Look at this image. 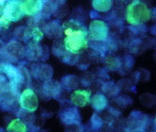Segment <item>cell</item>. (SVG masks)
Instances as JSON below:
<instances>
[{"mask_svg":"<svg viewBox=\"0 0 156 132\" xmlns=\"http://www.w3.org/2000/svg\"><path fill=\"white\" fill-rule=\"evenodd\" d=\"M91 123L93 128L96 129H99L102 127L103 125L102 119L95 113L93 115L91 118Z\"/></svg>","mask_w":156,"mask_h":132,"instance_id":"9a60e30c","label":"cell"},{"mask_svg":"<svg viewBox=\"0 0 156 132\" xmlns=\"http://www.w3.org/2000/svg\"><path fill=\"white\" fill-rule=\"evenodd\" d=\"M44 30L45 34L49 37H60L62 33L63 29L60 25V23L57 20L52 21L45 25Z\"/></svg>","mask_w":156,"mask_h":132,"instance_id":"9c48e42d","label":"cell"},{"mask_svg":"<svg viewBox=\"0 0 156 132\" xmlns=\"http://www.w3.org/2000/svg\"><path fill=\"white\" fill-rule=\"evenodd\" d=\"M90 94L89 92L85 90L75 91L71 96L72 102L80 107H83L87 104L90 100Z\"/></svg>","mask_w":156,"mask_h":132,"instance_id":"ba28073f","label":"cell"},{"mask_svg":"<svg viewBox=\"0 0 156 132\" xmlns=\"http://www.w3.org/2000/svg\"><path fill=\"white\" fill-rule=\"evenodd\" d=\"M3 15L10 22L18 21L25 15L20 0H9L2 10Z\"/></svg>","mask_w":156,"mask_h":132,"instance_id":"3957f363","label":"cell"},{"mask_svg":"<svg viewBox=\"0 0 156 132\" xmlns=\"http://www.w3.org/2000/svg\"><path fill=\"white\" fill-rule=\"evenodd\" d=\"M20 103L23 109L30 112L35 111L39 106L37 95L30 89L24 90L20 96Z\"/></svg>","mask_w":156,"mask_h":132,"instance_id":"277c9868","label":"cell"},{"mask_svg":"<svg viewBox=\"0 0 156 132\" xmlns=\"http://www.w3.org/2000/svg\"><path fill=\"white\" fill-rule=\"evenodd\" d=\"M93 6L96 11L106 12L111 8V0H93Z\"/></svg>","mask_w":156,"mask_h":132,"instance_id":"8fae6325","label":"cell"},{"mask_svg":"<svg viewBox=\"0 0 156 132\" xmlns=\"http://www.w3.org/2000/svg\"><path fill=\"white\" fill-rule=\"evenodd\" d=\"M89 34L91 38L96 41H104L108 35V27L104 22L98 20L93 21L89 25Z\"/></svg>","mask_w":156,"mask_h":132,"instance_id":"5b68a950","label":"cell"},{"mask_svg":"<svg viewBox=\"0 0 156 132\" xmlns=\"http://www.w3.org/2000/svg\"><path fill=\"white\" fill-rule=\"evenodd\" d=\"M62 120L65 124L68 125L80 123V113L76 107L67 108L62 114Z\"/></svg>","mask_w":156,"mask_h":132,"instance_id":"52a82bcc","label":"cell"},{"mask_svg":"<svg viewBox=\"0 0 156 132\" xmlns=\"http://www.w3.org/2000/svg\"><path fill=\"white\" fill-rule=\"evenodd\" d=\"M27 129L25 124L19 118L12 121L7 128L8 132H26Z\"/></svg>","mask_w":156,"mask_h":132,"instance_id":"7c38bea8","label":"cell"},{"mask_svg":"<svg viewBox=\"0 0 156 132\" xmlns=\"http://www.w3.org/2000/svg\"><path fill=\"white\" fill-rule=\"evenodd\" d=\"M31 36L35 41L39 42L42 40L44 37V34L42 31L38 27L33 28L31 32Z\"/></svg>","mask_w":156,"mask_h":132,"instance_id":"5bb4252c","label":"cell"},{"mask_svg":"<svg viewBox=\"0 0 156 132\" xmlns=\"http://www.w3.org/2000/svg\"><path fill=\"white\" fill-rule=\"evenodd\" d=\"M44 0H24L22 1L25 15L34 16L40 13L43 6Z\"/></svg>","mask_w":156,"mask_h":132,"instance_id":"8992f818","label":"cell"},{"mask_svg":"<svg viewBox=\"0 0 156 132\" xmlns=\"http://www.w3.org/2000/svg\"><path fill=\"white\" fill-rule=\"evenodd\" d=\"M126 15L128 21L136 25L148 21L151 13L144 3H140V0H135L128 8Z\"/></svg>","mask_w":156,"mask_h":132,"instance_id":"7a4b0ae2","label":"cell"},{"mask_svg":"<svg viewBox=\"0 0 156 132\" xmlns=\"http://www.w3.org/2000/svg\"><path fill=\"white\" fill-rule=\"evenodd\" d=\"M108 103L107 99L105 95L97 94L93 97L92 105L95 110L98 111H101L106 107Z\"/></svg>","mask_w":156,"mask_h":132,"instance_id":"30bf717a","label":"cell"},{"mask_svg":"<svg viewBox=\"0 0 156 132\" xmlns=\"http://www.w3.org/2000/svg\"><path fill=\"white\" fill-rule=\"evenodd\" d=\"M4 72L12 81H17L20 80L21 77L18 70L11 65H6L3 68Z\"/></svg>","mask_w":156,"mask_h":132,"instance_id":"4fadbf2b","label":"cell"},{"mask_svg":"<svg viewBox=\"0 0 156 132\" xmlns=\"http://www.w3.org/2000/svg\"><path fill=\"white\" fill-rule=\"evenodd\" d=\"M8 1V0H0V7L4 5Z\"/></svg>","mask_w":156,"mask_h":132,"instance_id":"2e32d148","label":"cell"},{"mask_svg":"<svg viewBox=\"0 0 156 132\" xmlns=\"http://www.w3.org/2000/svg\"><path fill=\"white\" fill-rule=\"evenodd\" d=\"M71 21L73 26L70 25V26H63L65 27L63 28L64 29L65 35L66 36L64 41V47L69 53L77 54L87 46V31L79 23L77 22L75 28V22Z\"/></svg>","mask_w":156,"mask_h":132,"instance_id":"6da1fadb","label":"cell"}]
</instances>
